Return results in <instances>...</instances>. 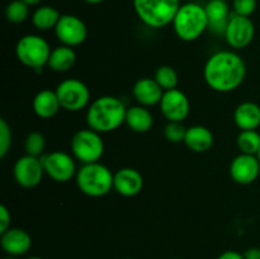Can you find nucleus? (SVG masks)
I'll list each match as a JSON object with an SVG mask.
<instances>
[{"label":"nucleus","instance_id":"obj_20","mask_svg":"<svg viewBox=\"0 0 260 259\" xmlns=\"http://www.w3.org/2000/svg\"><path fill=\"white\" fill-rule=\"evenodd\" d=\"M213 134L210 128L201 124L190 126L187 128L184 144L190 151L193 152H206L212 147L213 145Z\"/></svg>","mask_w":260,"mask_h":259},{"label":"nucleus","instance_id":"obj_1","mask_svg":"<svg viewBox=\"0 0 260 259\" xmlns=\"http://www.w3.org/2000/svg\"><path fill=\"white\" fill-rule=\"evenodd\" d=\"M203 76L212 90L230 93L236 90L245 80L246 63L235 51H218L207 60Z\"/></svg>","mask_w":260,"mask_h":259},{"label":"nucleus","instance_id":"obj_36","mask_svg":"<svg viewBox=\"0 0 260 259\" xmlns=\"http://www.w3.org/2000/svg\"><path fill=\"white\" fill-rule=\"evenodd\" d=\"M85 3H88V4H91V5H96V4H101V3H103L104 0H84Z\"/></svg>","mask_w":260,"mask_h":259},{"label":"nucleus","instance_id":"obj_29","mask_svg":"<svg viewBox=\"0 0 260 259\" xmlns=\"http://www.w3.org/2000/svg\"><path fill=\"white\" fill-rule=\"evenodd\" d=\"M185 134H187V128L184 127L183 122H168L164 128L165 139L173 144L184 142Z\"/></svg>","mask_w":260,"mask_h":259},{"label":"nucleus","instance_id":"obj_18","mask_svg":"<svg viewBox=\"0 0 260 259\" xmlns=\"http://www.w3.org/2000/svg\"><path fill=\"white\" fill-rule=\"evenodd\" d=\"M132 94L140 106L151 107L160 103L162 95H164V90L155 79L142 78L135 83Z\"/></svg>","mask_w":260,"mask_h":259},{"label":"nucleus","instance_id":"obj_41","mask_svg":"<svg viewBox=\"0 0 260 259\" xmlns=\"http://www.w3.org/2000/svg\"><path fill=\"white\" fill-rule=\"evenodd\" d=\"M177 259H180V258H177Z\"/></svg>","mask_w":260,"mask_h":259},{"label":"nucleus","instance_id":"obj_35","mask_svg":"<svg viewBox=\"0 0 260 259\" xmlns=\"http://www.w3.org/2000/svg\"><path fill=\"white\" fill-rule=\"evenodd\" d=\"M23 2L24 3H27L28 5H37V4H40L41 2H42V0H23Z\"/></svg>","mask_w":260,"mask_h":259},{"label":"nucleus","instance_id":"obj_12","mask_svg":"<svg viewBox=\"0 0 260 259\" xmlns=\"http://www.w3.org/2000/svg\"><path fill=\"white\" fill-rule=\"evenodd\" d=\"M45 174V168L41 161V157L30 156L27 154L19 157L13 168L15 182L23 188L37 187L42 182Z\"/></svg>","mask_w":260,"mask_h":259},{"label":"nucleus","instance_id":"obj_17","mask_svg":"<svg viewBox=\"0 0 260 259\" xmlns=\"http://www.w3.org/2000/svg\"><path fill=\"white\" fill-rule=\"evenodd\" d=\"M206 13L208 17V29L215 35H225L226 27H228L229 19L233 13H230V7H229L226 0H210L205 5Z\"/></svg>","mask_w":260,"mask_h":259},{"label":"nucleus","instance_id":"obj_5","mask_svg":"<svg viewBox=\"0 0 260 259\" xmlns=\"http://www.w3.org/2000/svg\"><path fill=\"white\" fill-rule=\"evenodd\" d=\"M180 5V0H134L139 19L154 29L172 24Z\"/></svg>","mask_w":260,"mask_h":259},{"label":"nucleus","instance_id":"obj_3","mask_svg":"<svg viewBox=\"0 0 260 259\" xmlns=\"http://www.w3.org/2000/svg\"><path fill=\"white\" fill-rule=\"evenodd\" d=\"M172 24L179 40L193 42L208 29L210 22L205 7L189 2L180 5Z\"/></svg>","mask_w":260,"mask_h":259},{"label":"nucleus","instance_id":"obj_31","mask_svg":"<svg viewBox=\"0 0 260 259\" xmlns=\"http://www.w3.org/2000/svg\"><path fill=\"white\" fill-rule=\"evenodd\" d=\"M234 13L243 17H250L256 9V0H233Z\"/></svg>","mask_w":260,"mask_h":259},{"label":"nucleus","instance_id":"obj_9","mask_svg":"<svg viewBox=\"0 0 260 259\" xmlns=\"http://www.w3.org/2000/svg\"><path fill=\"white\" fill-rule=\"evenodd\" d=\"M45 173L57 183H66L76 177V165L74 157L63 151H52L41 156Z\"/></svg>","mask_w":260,"mask_h":259},{"label":"nucleus","instance_id":"obj_26","mask_svg":"<svg viewBox=\"0 0 260 259\" xmlns=\"http://www.w3.org/2000/svg\"><path fill=\"white\" fill-rule=\"evenodd\" d=\"M28 15H29V5L23 0H13L5 9V17L8 22L13 24H20L27 19Z\"/></svg>","mask_w":260,"mask_h":259},{"label":"nucleus","instance_id":"obj_11","mask_svg":"<svg viewBox=\"0 0 260 259\" xmlns=\"http://www.w3.org/2000/svg\"><path fill=\"white\" fill-rule=\"evenodd\" d=\"M55 35L62 45L74 48L85 42L88 28L81 18L74 14H62L55 27Z\"/></svg>","mask_w":260,"mask_h":259},{"label":"nucleus","instance_id":"obj_37","mask_svg":"<svg viewBox=\"0 0 260 259\" xmlns=\"http://www.w3.org/2000/svg\"><path fill=\"white\" fill-rule=\"evenodd\" d=\"M25 259H42L41 256H37V255H32V256H28V258Z\"/></svg>","mask_w":260,"mask_h":259},{"label":"nucleus","instance_id":"obj_22","mask_svg":"<svg viewBox=\"0 0 260 259\" xmlns=\"http://www.w3.org/2000/svg\"><path fill=\"white\" fill-rule=\"evenodd\" d=\"M124 123L135 132L145 134L150 131L154 124V117L151 112L144 106H132L128 107L126 111V121Z\"/></svg>","mask_w":260,"mask_h":259},{"label":"nucleus","instance_id":"obj_16","mask_svg":"<svg viewBox=\"0 0 260 259\" xmlns=\"http://www.w3.org/2000/svg\"><path fill=\"white\" fill-rule=\"evenodd\" d=\"M2 248L8 255H24L32 246V238L25 230L19 228H9L0 236Z\"/></svg>","mask_w":260,"mask_h":259},{"label":"nucleus","instance_id":"obj_34","mask_svg":"<svg viewBox=\"0 0 260 259\" xmlns=\"http://www.w3.org/2000/svg\"><path fill=\"white\" fill-rule=\"evenodd\" d=\"M243 255L245 259H260V248L253 246V248L246 249Z\"/></svg>","mask_w":260,"mask_h":259},{"label":"nucleus","instance_id":"obj_32","mask_svg":"<svg viewBox=\"0 0 260 259\" xmlns=\"http://www.w3.org/2000/svg\"><path fill=\"white\" fill-rule=\"evenodd\" d=\"M10 222H12V216H10L9 210L5 205H2L0 206V234L10 228Z\"/></svg>","mask_w":260,"mask_h":259},{"label":"nucleus","instance_id":"obj_28","mask_svg":"<svg viewBox=\"0 0 260 259\" xmlns=\"http://www.w3.org/2000/svg\"><path fill=\"white\" fill-rule=\"evenodd\" d=\"M46 147V140L41 132L33 131L29 132L25 137L24 141V150L25 154L30 155V156L40 157L43 155Z\"/></svg>","mask_w":260,"mask_h":259},{"label":"nucleus","instance_id":"obj_39","mask_svg":"<svg viewBox=\"0 0 260 259\" xmlns=\"http://www.w3.org/2000/svg\"><path fill=\"white\" fill-rule=\"evenodd\" d=\"M256 156H258V159H259V161H260V150H259V152H258V155H256Z\"/></svg>","mask_w":260,"mask_h":259},{"label":"nucleus","instance_id":"obj_23","mask_svg":"<svg viewBox=\"0 0 260 259\" xmlns=\"http://www.w3.org/2000/svg\"><path fill=\"white\" fill-rule=\"evenodd\" d=\"M76 61V52L73 47L61 45L51 51L47 66L55 73H65L74 66Z\"/></svg>","mask_w":260,"mask_h":259},{"label":"nucleus","instance_id":"obj_6","mask_svg":"<svg viewBox=\"0 0 260 259\" xmlns=\"http://www.w3.org/2000/svg\"><path fill=\"white\" fill-rule=\"evenodd\" d=\"M51 51L47 41L38 35L23 36L15 45V55L19 62L35 70L47 65Z\"/></svg>","mask_w":260,"mask_h":259},{"label":"nucleus","instance_id":"obj_4","mask_svg":"<svg viewBox=\"0 0 260 259\" xmlns=\"http://www.w3.org/2000/svg\"><path fill=\"white\" fill-rule=\"evenodd\" d=\"M76 185L88 197L98 198L108 195L113 188L114 174L99 161L83 164L76 173Z\"/></svg>","mask_w":260,"mask_h":259},{"label":"nucleus","instance_id":"obj_33","mask_svg":"<svg viewBox=\"0 0 260 259\" xmlns=\"http://www.w3.org/2000/svg\"><path fill=\"white\" fill-rule=\"evenodd\" d=\"M217 259H245L244 255L235 250H226L217 256Z\"/></svg>","mask_w":260,"mask_h":259},{"label":"nucleus","instance_id":"obj_21","mask_svg":"<svg viewBox=\"0 0 260 259\" xmlns=\"http://www.w3.org/2000/svg\"><path fill=\"white\" fill-rule=\"evenodd\" d=\"M234 122L241 130H256L260 126V107L254 102H243L234 112Z\"/></svg>","mask_w":260,"mask_h":259},{"label":"nucleus","instance_id":"obj_15","mask_svg":"<svg viewBox=\"0 0 260 259\" xmlns=\"http://www.w3.org/2000/svg\"><path fill=\"white\" fill-rule=\"evenodd\" d=\"M144 188V178L134 168H121L114 173L113 189L123 197H135Z\"/></svg>","mask_w":260,"mask_h":259},{"label":"nucleus","instance_id":"obj_2","mask_svg":"<svg viewBox=\"0 0 260 259\" xmlns=\"http://www.w3.org/2000/svg\"><path fill=\"white\" fill-rule=\"evenodd\" d=\"M126 111L123 102L113 95H103L91 102L86 111V123L89 128L108 134L114 131L126 121Z\"/></svg>","mask_w":260,"mask_h":259},{"label":"nucleus","instance_id":"obj_25","mask_svg":"<svg viewBox=\"0 0 260 259\" xmlns=\"http://www.w3.org/2000/svg\"><path fill=\"white\" fill-rule=\"evenodd\" d=\"M236 142L241 154L258 155L260 150V134L256 130H245L239 134Z\"/></svg>","mask_w":260,"mask_h":259},{"label":"nucleus","instance_id":"obj_19","mask_svg":"<svg viewBox=\"0 0 260 259\" xmlns=\"http://www.w3.org/2000/svg\"><path fill=\"white\" fill-rule=\"evenodd\" d=\"M32 107L35 113L40 118L48 119L57 114V112L61 108V104L56 91L50 90V89H43L36 94V96L33 98Z\"/></svg>","mask_w":260,"mask_h":259},{"label":"nucleus","instance_id":"obj_38","mask_svg":"<svg viewBox=\"0 0 260 259\" xmlns=\"http://www.w3.org/2000/svg\"><path fill=\"white\" fill-rule=\"evenodd\" d=\"M4 259H17V256H13V255H8V256H5Z\"/></svg>","mask_w":260,"mask_h":259},{"label":"nucleus","instance_id":"obj_14","mask_svg":"<svg viewBox=\"0 0 260 259\" xmlns=\"http://www.w3.org/2000/svg\"><path fill=\"white\" fill-rule=\"evenodd\" d=\"M259 174L260 161L256 155L240 154L231 161L230 177L238 184H251L258 179Z\"/></svg>","mask_w":260,"mask_h":259},{"label":"nucleus","instance_id":"obj_40","mask_svg":"<svg viewBox=\"0 0 260 259\" xmlns=\"http://www.w3.org/2000/svg\"><path fill=\"white\" fill-rule=\"evenodd\" d=\"M126 259H132V258H126Z\"/></svg>","mask_w":260,"mask_h":259},{"label":"nucleus","instance_id":"obj_24","mask_svg":"<svg viewBox=\"0 0 260 259\" xmlns=\"http://www.w3.org/2000/svg\"><path fill=\"white\" fill-rule=\"evenodd\" d=\"M60 17L61 14L56 8L51 7V5H41L33 12L32 23L36 29L38 30L55 29Z\"/></svg>","mask_w":260,"mask_h":259},{"label":"nucleus","instance_id":"obj_10","mask_svg":"<svg viewBox=\"0 0 260 259\" xmlns=\"http://www.w3.org/2000/svg\"><path fill=\"white\" fill-rule=\"evenodd\" d=\"M254 36H255V25L250 17H243L235 13L230 15L223 37L231 48L243 50L248 47L254 40Z\"/></svg>","mask_w":260,"mask_h":259},{"label":"nucleus","instance_id":"obj_8","mask_svg":"<svg viewBox=\"0 0 260 259\" xmlns=\"http://www.w3.org/2000/svg\"><path fill=\"white\" fill-rule=\"evenodd\" d=\"M56 94L60 101L61 108L69 112H79L88 107L90 102V91L79 79H66L56 88Z\"/></svg>","mask_w":260,"mask_h":259},{"label":"nucleus","instance_id":"obj_13","mask_svg":"<svg viewBox=\"0 0 260 259\" xmlns=\"http://www.w3.org/2000/svg\"><path fill=\"white\" fill-rule=\"evenodd\" d=\"M159 106L160 112L168 122H183L189 114V99L177 88L164 91Z\"/></svg>","mask_w":260,"mask_h":259},{"label":"nucleus","instance_id":"obj_7","mask_svg":"<svg viewBox=\"0 0 260 259\" xmlns=\"http://www.w3.org/2000/svg\"><path fill=\"white\" fill-rule=\"evenodd\" d=\"M71 152L83 164L99 161L104 154V142L101 134L91 128L75 132L71 139Z\"/></svg>","mask_w":260,"mask_h":259},{"label":"nucleus","instance_id":"obj_27","mask_svg":"<svg viewBox=\"0 0 260 259\" xmlns=\"http://www.w3.org/2000/svg\"><path fill=\"white\" fill-rule=\"evenodd\" d=\"M154 79L164 91L175 89L178 86V81H179L177 71L169 65H162L157 68V70L155 71Z\"/></svg>","mask_w":260,"mask_h":259},{"label":"nucleus","instance_id":"obj_30","mask_svg":"<svg viewBox=\"0 0 260 259\" xmlns=\"http://www.w3.org/2000/svg\"><path fill=\"white\" fill-rule=\"evenodd\" d=\"M12 146V131L5 119H0V157H5Z\"/></svg>","mask_w":260,"mask_h":259}]
</instances>
